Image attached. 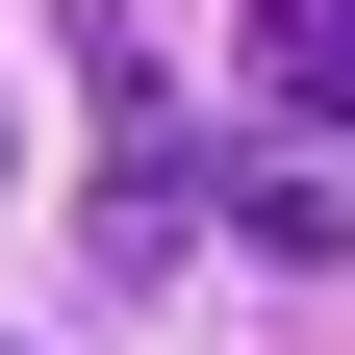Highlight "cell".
<instances>
[{"label":"cell","mask_w":355,"mask_h":355,"mask_svg":"<svg viewBox=\"0 0 355 355\" xmlns=\"http://www.w3.org/2000/svg\"><path fill=\"white\" fill-rule=\"evenodd\" d=\"M254 254H355V178H304V153H279V178H254Z\"/></svg>","instance_id":"obj_2"},{"label":"cell","mask_w":355,"mask_h":355,"mask_svg":"<svg viewBox=\"0 0 355 355\" xmlns=\"http://www.w3.org/2000/svg\"><path fill=\"white\" fill-rule=\"evenodd\" d=\"M254 76H279L304 127H355V0H254Z\"/></svg>","instance_id":"obj_1"}]
</instances>
